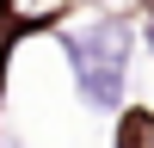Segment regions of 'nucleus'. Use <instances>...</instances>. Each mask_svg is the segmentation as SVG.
<instances>
[{"label":"nucleus","instance_id":"nucleus-1","mask_svg":"<svg viewBox=\"0 0 154 148\" xmlns=\"http://www.w3.org/2000/svg\"><path fill=\"white\" fill-rule=\"evenodd\" d=\"M56 49L68 62V80L93 117L130 111V74H136V12L130 6H86L80 19L56 25Z\"/></svg>","mask_w":154,"mask_h":148}]
</instances>
